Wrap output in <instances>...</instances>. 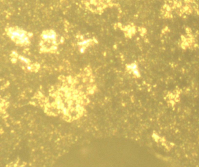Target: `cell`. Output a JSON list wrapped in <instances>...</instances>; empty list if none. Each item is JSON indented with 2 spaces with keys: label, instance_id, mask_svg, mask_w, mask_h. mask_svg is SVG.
Returning a JSON list of instances; mask_svg holds the SVG:
<instances>
[{
  "label": "cell",
  "instance_id": "obj_1",
  "mask_svg": "<svg viewBox=\"0 0 199 167\" xmlns=\"http://www.w3.org/2000/svg\"><path fill=\"white\" fill-rule=\"evenodd\" d=\"M73 78H70L66 84L58 87L50 93L45 102L47 113L71 121L81 117L85 111L87 99L85 94L73 86Z\"/></svg>",
  "mask_w": 199,
  "mask_h": 167
},
{
  "label": "cell",
  "instance_id": "obj_2",
  "mask_svg": "<svg viewBox=\"0 0 199 167\" xmlns=\"http://www.w3.org/2000/svg\"><path fill=\"white\" fill-rule=\"evenodd\" d=\"M41 47L44 52H53L57 49L58 37L53 30H46L42 34Z\"/></svg>",
  "mask_w": 199,
  "mask_h": 167
},
{
  "label": "cell",
  "instance_id": "obj_3",
  "mask_svg": "<svg viewBox=\"0 0 199 167\" xmlns=\"http://www.w3.org/2000/svg\"><path fill=\"white\" fill-rule=\"evenodd\" d=\"M7 35L14 42L21 46H28L31 42V35L19 28L11 27L8 28Z\"/></svg>",
  "mask_w": 199,
  "mask_h": 167
},
{
  "label": "cell",
  "instance_id": "obj_4",
  "mask_svg": "<svg viewBox=\"0 0 199 167\" xmlns=\"http://www.w3.org/2000/svg\"><path fill=\"white\" fill-rule=\"evenodd\" d=\"M92 40L90 39H87L82 40L78 43V46L79 47V51L81 53L85 52L87 48L92 44Z\"/></svg>",
  "mask_w": 199,
  "mask_h": 167
},
{
  "label": "cell",
  "instance_id": "obj_5",
  "mask_svg": "<svg viewBox=\"0 0 199 167\" xmlns=\"http://www.w3.org/2000/svg\"><path fill=\"white\" fill-rule=\"evenodd\" d=\"M127 69L129 71H130L133 74L135 75L136 76H138L140 74V73H139V71L138 70L137 66L136 64L132 63V64H129L128 66H127Z\"/></svg>",
  "mask_w": 199,
  "mask_h": 167
}]
</instances>
